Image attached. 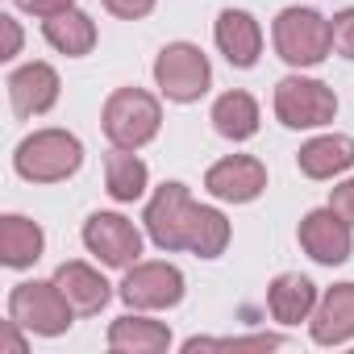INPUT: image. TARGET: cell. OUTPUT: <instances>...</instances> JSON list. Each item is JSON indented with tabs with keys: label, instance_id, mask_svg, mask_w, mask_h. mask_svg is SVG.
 Wrapping results in <instances>:
<instances>
[{
	"label": "cell",
	"instance_id": "7a4b0ae2",
	"mask_svg": "<svg viewBox=\"0 0 354 354\" xmlns=\"http://www.w3.org/2000/svg\"><path fill=\"white\" fill-rule=\"evenodd\" d=\"M80 162H84V146L67 129H38L21 138V146L13 150V167L30 184H63L80 171Z\"/></svg>",
	"mask_w": 354,
	"mask_h": 354
},
{
	"label": "cell",
	"instance_id": "7402d4cb",
	"mask_svg": "<svg viewBox=\"0 0 354 354\" xmlns=\"http://www.w3.org/2000/svg\"><path fill=\"white\" fill-rule=\"evenodd\" d=\"M213 129L221 138H230V142L254 138L259 133V100L250 92H238V88L225 92V96H217V104H213Z\"/></svg>",
	"mask_w": 354,
	"mask_h": 354
},
{
	"label": "cell",
	"instance_id": "d4e9b609",
	"mask_svg": "<svg viewBox=\"0 0 354 354\" xmlns=\"http://www.w3.org/2000/svg\"><path fill=\"white\" fill-rule=\"evenodd\" d=\"M17 9L46 21V17H55V13H63V9H75V0H17Z\"/></svg>",
	"mask_w": 354,
	"mask_h": 354
},
{
	"label": "cell",
	"instance_id": "44dd1931",
	"mask_svg": "<svg viewBox=\"0 0 354 354\" xmlns=\"http://www.w3.org/2000/svg\"><path fill=\"white\" fill-rule=\"evenodd\" d=\"M42 34L59 55H71V59H80V55H88L96 46V21L88 13H80V9H63V13L46 17Z\"/></svg>",
	"mask_w": 354,
	"mask_h": 354
},
{
	"label": "cell",
	"instance_id": "e0dca14e",
	"mask_svg": "<svg viewBox=\"0 0 354 354\" xmlns=\"http://www.w3.org/2000/svg\"><path fill=\"white\" fill-rule=\"evenodd\" d=\"M296 167L308 175V180H333V175H342V171L354 167V138H346V133H321V138H313V142L300 146Z\"/></svg>",
	"mask_w": 354,
	"mask_h": 354
},
{
	"label": "cell",
	"instance_id": "3957f363",
	"mask_svg": "<svg viewBox=\"0 0 354 354\" xmlns=\"http://www.w3.org/2000/svg\"><path fill=\"white\" fill-rule=\"evenodd\" d=\"M100 125H104V138L121 150H142L158 125H162V109L150 92L142 88H117L109 100H104V113H100Z\"/></svg>",
	"mask_w": 354,
	"mask_h": 354
},
{
	"label": "cell",
	"instance_id": "603a6c76",
	"mask_svg": "<svg viewBox=\"0 0 354 354\" xmlns=\"http://www.w3.org/2000/svg\"><path fill=\"white\" fill-rule=\"evenodd\" d=\"M333 50L354 63V9H342L333 17Z\"/></svg>",
	"mask_w": 354,
	"mask_h": 354
},
{
	"label": "cell",
	"instance_id": "4316f807",
	"mask_svg": "<svg viewBox=\"0 0 354 354\" xmlns=\"http://www.w3.org/2000/svg\"><path fill=\"white\" fill-rule=\"evenodd\" d=\"M0 30H5V55L0 59H17L21 55V26H17V17H0Z\"/></svg>",
	"mask_w": 354,
	"mask_h": 354
},
{
	"label": "cell",
	"instance_id": "6da1fadb",
	"mask_svg": "<svg viewBox=\"0 0 354 354\" xmlns=\"http://www.w3.org/2000/svg\"><path fill=\"white\" fill-rule=\"evenodd\" d=\"M146 234L158 250H192L196 259H217L230 246L225 213L196 205L184 184H162L146 205Z\"/></svg>",
	"mask_w": 354,
	"mask_h": 354
},
{
	"label": "cell",
	"instance_id": "2e32d148",
	"mask_svg": "<svg viewBox=\"0 0 354 354\" xmlns=\"http://www.w3.org/2000/svg\"><path fill=\"white\" fill-rule=\"evenodd\" d=\"M267 308H271V317H275L279 325H300V321H308L313 308H317V288H313V279H308V275H296V271L275 275L271 288H267Z\"/></svg>",
	"mask_w": 354,
	"mask_h": 354
},
{
	"label": "cell",
	"instance_id": "4fadbf2b",
	"mask_svg": "<svg viewBox=\"0 0 354 354\" xmlns=\"http://www.w3.org/2000/svg\"><path fill=\"white\" fill-rule=\"evenodd\" d=\"M308 333L317 346H342L354 337V283H333L317 300L308 317Z\"/></svg>",
	"mask_w": 354,
	"mask_h": 354
},
{
	"label": "cell",
	"instance_id": "9a60e30c",
	"mask_svg": "<svg viewBox=\"0 0 354 354\" xmlns=\"http://www.w3.org/2000/svg\"><path fill=\"white\" fill-rule=\"evenodd\" d=\"M171 346V329L162 321H150L138 313H125L109 325V350L113 354H162Z\"/></svg>",
	"mask_w": 354,
	"mask_h": 354
},
{
	"label": "cell",
	"instance_id": "5bb4252c",
	"mask_svg": "<svg viewBox=\"0 0 354 354\" xmlns=\"http://www.w3.org/2000/svg\"><path fill=\"white\" fill-rule=\"evenodd\" d=\"M217 50L234 63V67H254L263 55V26L246 13V9H225L217 17Z\"/></svg>",
	"mask_w": 354,
	"mask_h": 354
},
{
	"label": "cell",
	"instance_id": "ffe728a7",
	"mask_svg": "<svg viewBox=\"0 0 354 354\" xmlns=\"http://www.w3.org/2000/svg\"><path fill=\"white\" fill-rule=\"evenodd\" d=\"M146 184H150V171H146V162H142L133 150L113 146V150L104 154V188H109L113 201L133 205V201H142Z\"/></svg>",
	"mask_w": 354,
	"mask_h": 354
},
{
	"label": "cell",
	"instance_id": "8992f818",
	"mask_svg": "<svg viewBox=\"0 0 354 354\" xmlns=\"http://www.w3.org/2000/svg\"><path fill=\"white\" fill-rule=\"evenodd\" d=\"M154 84L167 100L175 104H192L209 92L213 84V67H209V55L192 42H167L154 59Z\"/></svg>",
	"mask_w": 354,
	"mask_h": 354
},
{
	"label": "cell",
	"instance_id": "52a82bcc",
	"mask_svg": "<svg viewBox=\"0 0 354 354\" xmlns=\"http://www.w3.org/2000/svg\"><path fill=\"white\" fill-rule=\"evenodd\" d=\"M275 117L288 129H321L337 117V96L321 80L288 75L275 84Z\"/></svg>",
	"mask_w": 354,
	"mask_h": 354
},
{
	"label": "cell",
	"instance_id": "d6986e66",
	"mask_svg": "<svg viewBox=\"0 0 354 354\" xmlns=\"http://www.w3.org/2000/svg\"><path fill=\"white\" fill-rule=\"evenodd\" d=\"M42 246H46V234L38 221L21 217V213H9L0 217V263L21 271V267H34L42 259Z\"/></svg>",
	"mask_w": 354,
	"mask_h": 354
},
{
	"label": "cell",
	"instance_id": "5b68a950",
	"mask_svg": "<svg viewBox=\"0 0 354 354\" xmlns=\"http://www.w3.org/2000/svg\"><path fill=\"white\" fill-rule=\"evenodd\" d=\"M275 55L292 67H317L333 50V21H325L317 9H283L275 17Z\"/></svg>",
	"mask_w": 354,
	"mask_h": 354
},
{
	"label": "cell",
	"instance_id": "484cf974",
	"mask_svg": "<svg viewBox=\"0 0 354 354\" xmlns=\"http://www.w3.org/2000/svg\"><path fill=\"white\" fill-rule=\"evenodd\" d=\"M329 209L342 213V217L354 225V180H346V184H337V188L329 192Z\"/></svg>",
	"mask_w": 354,
	"mask_h": 354
},
{
	"label": "cell",
	"instance_id": "8fae6325",
	"mask_svg": "<svg viewBox=\"0 0 354 354\" xmlns=\"http://www.w3.org/2000/svg\"><path fill=\"white\" fill-rule=\"evenodd\" d=\"M263 188H267V167L250 154H230L213 162L205 175V192L225 205H250L254 196H263Z\"/></svg>",
	"mask_w": 354,
	"mask_h": 354
},
{
	"label": "cell",
	"instance_id": "277c9868",
	"mask_svg": "<svg viewBox=\"0 0 354 354\" xmlns=\"http://www.w3.org/2000/svg\"><path fill=\"white\" fill-rule=\"evenodd\" d=\"M9 317L26 329V333H38V337H59L71 329V300L59 292L55 279H26L9 292Z\"/></svg>",
	"mask_w": 354,
	"mask_h": 354
},
{
	"label": "cell",
	"instance_id": "ac0fdd59",
	"mask_svg": "<svg viewBox=\"0 0 354 354\" xmlns=\"http://www.w3.org/2000/svg\"><path fill=\"white\" fill-rule=\"evenodd\" d=\"M55 283H59V292L71 300V308L84 313V317L100 313V308L109 304V296H113V292H109V279H104L96 267H88V263H59Z\"/></svg>",
	"mask_w": 354,
	"mask_h": 354
},
{
	"label": "cell",
	"instance_id": "9c48e42d",
	"mask_svg": "<svg viewBox=\"0 0 354 354\" xmlns=\"http://www.w3.org/2000/svg\"><path fill=\"white\" fill-rule=\"evenodd\" d=\"M84 246L104 267H133L142 259V234L121 213H92L84 221Z\"/></svg>",
	"mask_w": 354,
	"mask_h": 354
},
{
	"label": "cell",
	"instance_id": "ba28073f",
	"mask_svg": "<svg viewBox=\"0 0 354 354\" xmlns=\"http://www.w3.org/2000/svg\"><path fill=\"white\" fill-rule=\"evenodd\" d=\"M121 300L142 313L175 308L184 300V271L171 263H133L121 279Z\"/></svg>",
	"mask_w": 354,
	"mask_h": 354
},
{
	"label": "cell",
	"instance_id": "30bf717a",
	"mask_svg": "<svg viewBox=\"0 0 354 354\" xmlns=\"http://www.w3.org/2000/svg\"><path fill=\"white\" fill-rule=\"evenodd\" d=\"M350 230H354V225H350L342 213H333V209L325 205V209L304 213L296 238H300V246H304V254H308L313 263L337 267V263H346L350 250H354V234H350Z\"/></svg>",
	"mask_w": 354,
	"mask_h": 354
},
{
	"label": "cell",
	"instance_id": "cb8c5ba5",
	"mask_svg": "<svg viewBox=\"0 0 354 354\" xmlns=\"http://www.w3.org/2000/svg\"><path fill=\"white\" fill-rule=\"evenodd\" d=\"M104 9L113 17H121V21H138V17H146L154 9V0H104Z\"/></svg>",
	"mask_w": 354,
	"mask_h": 354
},
{
	"label": "cell",
	"instance_id": "7c38bea8",
	"mask_svg": "<svg viewBox=\"0 0 354 354\" xmlns=\"http://www.w3.org/2000/svg\"><path fill=\"white\" fill-rule=\"evenodd\" d=\"M9 100L17 117H42L59 100V71L50 63H26L9 75Z\"/></svg>",
	"mask_w": 354,
	"mask_h": 354
},
{
	"label": "cell",
	"instance_id": "83f0119b",
	"mask_svg": "<svg viewBox=\"0 0 354 354\" xmlns=\"http://www.w3.org/2000/svg\"><path fill=\"white\" fill-rule=\"evenodd\" d=\"M17 329H21V325L9 317V321H5V333H0V350H5V354H26V337H21Z\"/></svg>",
	"mask_w": 354,
	"mask_h": 354
}]
</instances>
